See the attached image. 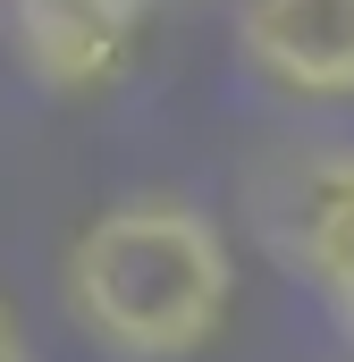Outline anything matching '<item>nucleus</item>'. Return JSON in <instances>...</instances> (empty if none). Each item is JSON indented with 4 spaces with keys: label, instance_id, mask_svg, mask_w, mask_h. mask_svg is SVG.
<instances>
[{
    "label": "nucleus",
    "instance_id": "f257e3e1",
    "mask_svg": "<svg viewBox=\"0 0 354 362\" xmlns=\"http://www.w3.org/2000/svg\"><path fill=\"white\" fill-rule=\"evenodd\" d=\"M59 295L76 329L118 362H185L228 329L236 270L211 211H194L185 194H127L76 228Z\"/></svg>",
    "mask_w": 354,
    "mask_h": 362
},
{
    "label": "nucleus",
    "instance_id": "f03ea898",
    "mask_svg": "<svg viewBox=\"0 0 354 362\" xmlns=\"http://www.w3.org/2000/svg\"><path fill=\"white\" fill-rule=\"evenodd\" d=\"M152 0H0V34L42 93H101L127 76Z\"/></svg>",
    "mask_w": 354,
    "mask_h": 362
},
{
    "label": "nucleus",
    "instance_id": "7ed1b4c3",
    "mask_svg": "<svg viewBox=\"0 0 354 362\" xmlns=\"http://www.w3.org/2000/svg\"><path fill=\"white\" fill-rule=\"evenodd\" d=\"M236 51L287 101H354V0H236Z\"/></svg>",
    "mask_w": 354,
    "mask_h": 362
},
{
    "label": "nucleus",
    "instance_id": "20e7f679",
    "mask_svg": "<svg viewBox=\"0 0 354 362\" xmlns=\"http://www.w3.org/2000/svg\"><path fill=\"white\" fill-rule=\"evenodd\" d=\"M278 253L312 278V295L329 303V320L354 346V144L346 152H312L287 202H278Z\"/></svg>",
    "mask_w": 354,
    "mask_h": 362
},
{
    "label": "nucleus",
    "instance_id": "39448f33",
    "mask_svg": "<svg viewBox=\"0 0 354 362\" xmlns=\"http://www.w3.org/2000/svg\"><path fill=\"white\" fill-rule=\"evenodd\" d=\"M0 362H34V354H25V329H17L8 303H0Z\"/></svg>",
    "mask_w": 354,
    "mask_h": 362
}]
</instances>
